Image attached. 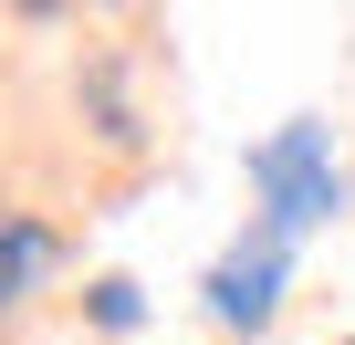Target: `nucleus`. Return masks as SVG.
<instances>
[{"mask_svg": "<svg viewBox=\"0 0 355 345\" xmlns=\"http://www.w3.org/2000/svg\"><path fill=\"white\" fill-rule=\"evenodd\" d=\"M251 189H261V230L272 241H293V230H313L324 210H334V157H324V136L313 126H282L272 146H251Z\"/></svg>", "mask_w": 355, "mask_h": 345, "instance_id": "f257e3e1", "label": "nucleus"}, {"mask_svg": "<svg viewBox=\"0 0 355 345\" xmlns=\"http://www.w3.org/2000/svg\"><path fill=\"white\" fill-rule=\"evenodd\" d=\"M94 324L125 335V324H136V283H94Z\"/></svg>", "mask_w": 355, "mask_h": 345, "instance_id": "20e7f679", "label": "nucleus"}, {"mask_svg": "<svg viewBox=\"0 0 355 345\" xmlns=\"http://www.w3.org/2000/svg\"><path fill=\"white\" fill-rule=\"evenodd\" d=\"M272 293H282V241H272V230L209 272V314H220V324H261V314H272Z\"/></svg>", "mask_w": 355, "mask_h": 345, "instance_id": "f03ea898", "label": "nucleus"}, {"mask_svg": "<svg viewBox=\"0 0 355 345\" xmlns=\"http://www.w3.org/2000/svg\"><path fill=\"white\" fill-rule=\"evenodd\" d=\"M42 262H53V241L21 220V230H11V293H32V283H42Z\"/></svg>", "mask_w": 355, "mask_h": 345, "instance_id": "7ed1b4c3", "label": "nucleus"}]
</instances>
